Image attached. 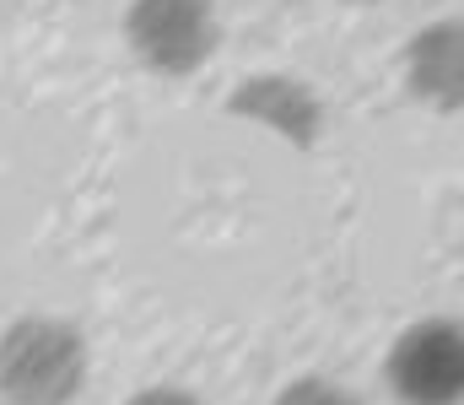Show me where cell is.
I'll return each instance as SVG.
<instances>
[{"label":"cell","mask_w":464,"mask_h":405,"mask_svg":"<svg viewBox=\"0 0 464 405\" xmlns=\"http://www.w3.org/2000/svg\"><path fill=\"white\" fill-rule=\"evenodd\" d=\"M92 357L87 335L54 313H22L0 330V400L5 405H76Z\"/></svg>","instance_id":"6da1fadb"},{"label":"cell","mask_w":464,"mask_h":405,"mask_svg":"<svg viewBox=\"0 0 464 405\" xmlns=\"http://www.w3.org/2000/svg\"><path fill=\"white\" fill-rule=\"evenodd\" d=\"M124 43L140 71H151L162 82H184L217 60L222 11H217V0H130Z\"/></svg>","instance_id":"7a4b0ae2"},{"label":"cell","mask_w":464,"mask_h":405,"mask_svg":"<svg viewBox=\"0 0 464 405\" xmlns=\"http://www.w3.org/2000/svg\"><path fill=\"white\" fill-rule=\"evenodd\" d=\"M383 379L400 405H464V319L427 313L405 324L383 357Z\"/></svg>","instance_id":"3957f363"},{"label":"cell","mask_w":464,"mask_h":405,"mask_svg":"<svg viewBox=\"0 0 464 405\" xmlns=\"http://www.w3.org/2000/svg\"><path fill=\"white\" fill-rule=\"evenodd\" d=\"M227 114L232 120H254L259 130L281 135L297 151H314L324 135V103L308 82L286 76V71H259L248 82H237L227 92Z\"/></svg>","instance_id":"277c9868"},{"label":"cell","mask_w":464,"mask_h":405,"mask_svg":"<svg viewBox=\"0 0 464 405\" xmlns=\"http://www.w3.org/2000/svg\"><path fill=\"white\" fill-rule=\"evenodd\" d=\"M405 87L432 114H464V16H438L405 43Z\"/></svg>","instance_id":"5b68a950"},{"label":"cell","mask_w":464,"mask_h":405,"mask_svg":"<svg viewBox=\"0 0 464 405\" xmlns=\"http://www.w3.org/2000/svg\"><path fill=\"white\" fill-rule=\"evenodd\" d=\"M270 405H362V400L351 395L341 379H324V373H303V379L281 384Z\"/></svg>","instance_id":"8992f818"},{"label":"cell","mask_w":464,"mask_h":405,"mask_svg":"<svg viewBox=\"0 0 464 405\" xmlns=\"http://www.w3.org/2000/svg\"><path fill=\"white\" fill-rule=\"evenodd\" d=\"M124 405H206V400L184 384H151V390H135Z\"/></svg>","instance_id":"52a82bcc"},{"label":"cell","mask_w":464,"mask_h":405,"mask_svg":"<svg viewBox=\"0 0 464 405\" xmlns=\"http://www.w3.org/2000/svg\"><path fill=\"white\" fill-rule=\"evenodd\" d=\"M346 5H378V0H346Z\"/></svg>","instance_id":"ba28073f"}]
</instances>
